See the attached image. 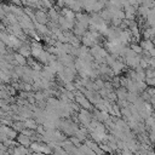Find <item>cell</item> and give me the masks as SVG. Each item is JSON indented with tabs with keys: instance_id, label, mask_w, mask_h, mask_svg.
<instances>
[]
</instances>
